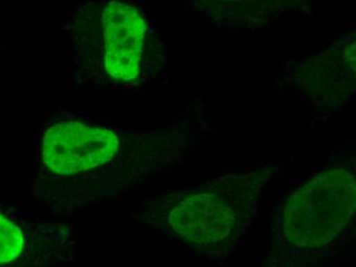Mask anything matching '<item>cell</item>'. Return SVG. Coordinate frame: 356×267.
<instances>
[{
	"label": "cell",
	"instance_id": "1",
	"mask_svg": "<svg viewBox=\"0 0 356 267\" xmlns=\"http://www.w3.org/2000/svg\"><path fill=\"white\" fill-rule=\"evenodd\" d=\"M356 206L355 179L344 170L320 174L289 199L284 216L286 238L304 248L333 242L346 229Z\"/></svg>",
	"mask_w": 356,
	"mask_h": 267
},
{
	"label": "cell",
	"instance_id": "2",
	"mask_svg": "<svg viewBox=\"0 0 356 267\" xmlns=\"http://www.w3.org/2000/svg\"><path fill=\"white\" fill-rule=\"evenodd\" d=\"M77 24L99 39L106 77L122 82L138 77L147 32L140 10L125 0H97L82 6Z\"/></svg>",
	"mask_w": 356,
	"mask_h": 267
},
{
	"label": "cell",
	"instance_id": "3",
	"mask_svg": "<svg viewBox=\"0 0 356 267\" xmlns=\"http://www.w3.org/2000/svg\"><path fill=\"white\" fill-rule=\"evenodd\" d=\"M116 135L105 128L67 121L51 127L43 139V160L60 175L84 172L112 160Z\"/></svg>",
	"mask_w": 356,
	"mask_h": 267
},
{
	"label": "cell",
	"instance_id": "4",
	"mask_svg": "<svg viewBox=\"0 0 356 267\" xmlns=\"http://www.w3.org/2000/svg\"><path fill=\"white\" fill-rule=\"evenodd\" d=\"M169 221L182 238L197 244H210L229 236L234 214L218 195L199 192L180 201L171 211Z\"/></svg>",
	"mask_w": 356,
	"mask_h": 267
},
{
	"label": "cell",
	"instance_id": "5",
	"mask_svg": "<svg viewBox=\"0 0 356 267\" xmlns=\"http://www.w3.org/2000/svg\"><path fill=\"white\" fill-rule=\"evenodd\" d=\"M23 250L22 230L0 215V264L14 261L23 253Z\"/></svg>",
	"mask_w": 356,
	"mask_h": 267
}]
</instances>
